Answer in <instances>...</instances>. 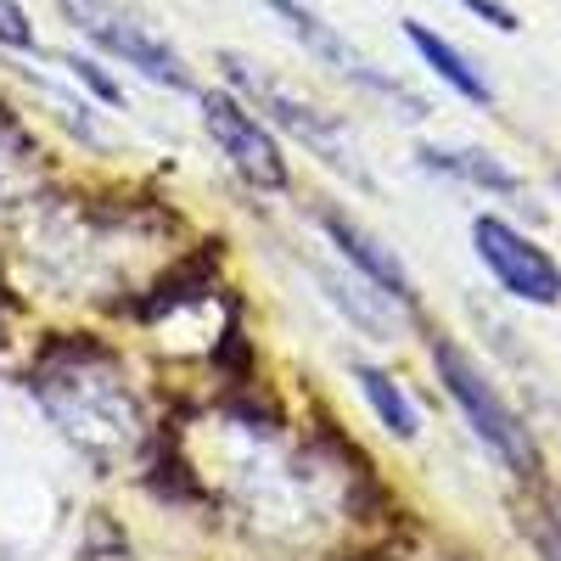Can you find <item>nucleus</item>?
Returning a JSON list of instances; mask_svg holds the SVG:
<instances>
[{
    "label": "nucleus",
    "mask_w": 561,
    "mask_h": 561,
    "mask_svg": "<svg viewBox=\"0 0 561 561\" xmlns=\"http://www.w3.org/2000/svg\"><path fill=\"white\" fill-rule=\"evenodd\" d=\"M433 365H438V382H444V393L460 404V415H466V427H472L511 472H534L539 466V455H534V438H528V427L517 421V410H511L505 399H500V388L483 377V370L472 365V354H466L460 343H433Z\"/></svg>",
    "instance_id": "nucleus-1"
},
{
    "label": "nucleus",
    "mask_w": 561,
    "mask_h": 561,
    "mask_svg": "<svg viewBox=\"0 0 561 561\" xmlns=\"http://www.w3.org/2000/svg\"><path fill=\"white\" fill-rule=\"evenodd\" d=\"M472 253L500 280V293L523 298V304H539V309L561 304V264L539 242H528L517 225H505L500 214L472 219Z\"/></svg>",
    "instance_id": "nucleus-2"
},
{
    "label": "nucleus",
    "mask_w": 561,
    "mask_h": 561,
    "mask_svg": "<svg viewBox=\"0 0 561 561\" xmlns=\"http://www.w3.org/2000/svg\"><path fill=\"white\" fill-rule=\"evenodd\" d=\"M62 7L73 12V23H79L90 39H96L102 51L124 57L129 68H140L152 84H169V90H185V84H192V73H185V57L174 51L163 34H152L140 18L113 12L107 0H62Z\"/></svg>",
    "instance_id": "nucleus-3"
},
{
    "label": "nucleus",
    "mask_w": 561,
    "mask_h": 561,
    "mask_svg": "<svg viewBox=\"0 0 561 561\" xmlns=\"http://www.w3.org/2000/svg\"><path fill=\"white\" fill-rule=\"evenodd\" d=\"M225 73H230V84H237L242 96L259 102V113H270L280 129H293L298 140H309V147H314L325 163H337V169H354V174H359V163H354V140H343V129H337L332 113H320L314 102L293 96V90L280 84V79H270L264 68H253V62H242V57H225Z\"/></svg>",
    "instance_id": "nucleus-4"
},
{
    "label": "nucleus",
    "mask_w": 561,
    "mask_h": 561,
    "mask_svg": "<svg viewBox=\"0 0 561 561\" xmlns=\"http://www.w3.org/2000/svg\"><path fill=\"white\" fill-rule=\"evenodd\" d=\"M203 124H208L214 147L230 158L237 174H248L253 185H264V192H280V185H287V158H280L270 124L259 113H248V102L214 96V90H208V96H203Z\"/></svg>",
    "instance_id": "nucleus-5"
},
{
    "label": "nucleus",
    "mask_w": 561,
    "mask_h": 561,
    "mask_svg": "<svg viewBox=\"0 0 561 561\" xmlns=\"http://www.w3.org/2000/svg\"><path fill=\"white\" fill-rule=\"evenodd\" d=\"M270 12L275 18H287V28L298 34V45L309 57H320L325 68H337V73H348V79H359V84H370V90H382V96H404V90L393 84V79H382V73H370V62L354 51V45L325 23L320 12H309L304 0H270ZM404 102H415V96H404Z\"/></svg>",
    "instance_id": "nucleus-6"
},
{
    "label": "nucleus",
    "mask_w": 561,
    "mask_h": 561,
    "mask_svg": "<svg viewBox=\"0 0 561 561\" xmlns=\"http://www.w3.org/2000/svg\"><path fill=\"white\" fill-rule=\"evenodd\" d=\"M325 237H332V248L365 275V287H377V293L393 298V304H415V280H410V270L399 264L393 248H382L377 237H370L365 225H354L348 214H325Z\"/></svg>",
    "instance_id": "nucleus-7"
},
{
    "label": "nucleus",
    "mask_w": 561,
    "mask_h": 561,
    "mask_svg": "<svg viewBox=\"0 0 561 561\" xmlns=\"http://www.w3.org/2000/svg\"><path fill=\"white\" fill-rule=\"evenodd\" d=\"M404 39L415 45V51H421V62H427L449 90H455V96H466V102H478V107H489L494 102V90H489V79L472 68V62H466L460 51H455V45L444 39V34H433L427 23H404Z\"/></svg>",
    "instance_id": "nucleus-8"
},
{
    "label": "nucleus",
    "mask_w": 561,
    "mask_h": 561,
    "mask_svg": "<svg viewBox=\"0 0 561 561\" xmlns=\"http://www.w3.org/2000/svg\"><path fill=\"white\" fill-rule=\"evenodd\" d=\"M421 163L438 169V174H455L466 185H478V192H494V197H517L523 192V174L517 169H505L500 158L472 152V147H421Z\"/></svg>",
    "instance_id": "nucleus-9"
},
{
    "label": "nucleus",
    "mask_w": 561,
    "mask_h": 561,
    "mask_svg": "<svg viewBox=\"0 0 561 561\" xmlns=\"http://www.w3.org/2000/svg\"><path fill=\"white\" fill-rule=\"evenodd\" d=\"M354 382H359V393H365L370 415H377L393 438H404V444H410V438L421 433V410L410 404V393L388 377V370H377V365H354Z\"/></svg>",
    "instance_id": "nucleus-10"
},
{
    "label": "nucleus",
    "mask_w": 561,
    "mask_h": 561,
    "mask_svg": "<svg viewBox=\"0 0 561 561\" xmlns=\"http://www.w3.org/2000/svg\"><path fill=\"white\" fill-rule=\"evenodd\" d=\"M314 280H320V287H325V298H332L354 325H359V332H370V337H388V314L377 309V304H370L365 298V287H359V280H343L337 270H314Z\"/></svg>",
    "instance_id": "nucleus-11"
},
{
    "label": "nucleus",
    "mask_w": 561,
    "mask_h": 561,
    "mask_svg": "<svg viewBox=\"0 0 561 561\" xmlns=\"http://www.w3.org/2000/svg\"><path fill=\"white\" fill-rule=\"evenodd\" d=\"M0 45H12V51H34V23L18 0H0Z\"/></svg>",
    "instance_id": "nucleus-12"
},
{
    "label": "nucleus",
    "mask_w": 561,
    "mask_h": 561,
    "mask_svg": "<svg viewBox=\"0 0 561 561\" xmlns=\"http://www.w3.org/2000/svg\"><path fill=\"white\" fill-rule=\"evenodd\" d=\"M455 7H466L472 18H483L489 28H505V34H511V28H523V23H517V12H511L505 0H455Z\"/></svg>",
    "instance_id": "nucleus-13"
},
{
    "label": "nucleus",
    "mask_w": 561,
    "mask_h": 561,
    "mask_svg": "<svg viewBox=\"0 0 561 561\" xmlns=\"http://www.w3.org/2000/svg\"><path fill=\"white\" fill-rule=\"evenodd\" d=\"M68 68H73L79 79H90V90H96V96H102V102H118V90H113V84H107V79L96 73V62H68Z\"/></svg>",
    "instance_id": "nucleus-14"
},
{
    "label": "nucleus",
    "mask_w": 561,
    "mask_h": 561,
    "mask_svg": "<svg viewBox=\"0 0 561 561\" xmlns=\"http://www.w3.org/2000/svg\"><path fill=\"white\" fill-rule=\"evenodd\" d=\"M539 556L545 561H561V539H539Z\"/></svg>",
    "instance_id": "nucleus-15"
}]
</instances>
